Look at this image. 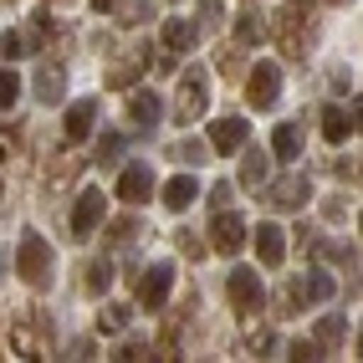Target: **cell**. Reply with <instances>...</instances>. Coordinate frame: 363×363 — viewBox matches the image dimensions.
<instances>
[{
  "mask_svg": "<svg viewBox=\"0 0 363 363\" xmlns=\"http://www.w3.org/2000/svg\"><path fill=\"white\" fill-rule=\"evenodd\" d=\"M174 246H179V251H184L189 261H200V256H205V246H200V240L189 235V230H179V235H174Z\"/></svg>",
  "mask_w": 363,
  "mask_h": 363,
  "instance_id": "cell-35",
  "label": "cell"
},
{
  "mask_svg": "<svg viewBox=\"0 0 363 363\" xmlns=\"http://www.w3.org/2000/svg\"><path fill=\"white\" fill-rule=\"evenodd\" d=\"M272 154H277L281 164H292V159L302 154V138H297V123H281V128L272 133Z\"/></svg>",
  "mask_w": 363,
  "mask_h": 363,
  "instance_id": "cell-18",
  "label": "cell"
},
{
  "mask_svg": "<svg viewBox=\"0 0 363 363\" xmlns=\"http://www.w3.org/2000/svg\"><path fill=\"white\" fill-rule=\"evenodd\" d=\"M57 6H77V0H57Z\"/></svg>",
  "mask_w": 363,
  "mask_h": 363,
  "instance_id": "cell-42",
  "label": "cell"
},
{
  "mask_svg": "<svg viewBox=\"0 0 363 363\" xmlns=\"http://www.w3.org/2000/svg\"><path fill=\"white\" fill-rule=\"evenodd\" d=\"M133 235H138V220H113V230H108V240H113V246H128Z\"/></svg>",
  "mask_w": 363,
  "mask_h": 363,
  "instance_id": "cell-32",
  "label": "cell"
},
{
  "mask_svg": "<svg viewBox=\"0 0 363 363\" xmlns=\"http://www.w3.org/2000/svg\"><path fill=\"white\" fill-rule=\"evenodd\" d=\"M200 16H205V26H215V21H220V0H205Z\"/></svg>",
  "mask_w": 363,
  "mask_h": 363,
  "instance_id": "cell-38",
  "label": "cell"
},
{
  "mask_svg": "<svg viewBox=\"0 0 363 363\" xmlns=\"http://www.w3.org/2000/svg\"><path fill=\"white\" fill-rule=\"evenodd\" d=\"M169 154H174L179 164H205V159H210V143H200V138H179Z\"/></svg>",
  "mask_w": 363,
  "mask_h": 363,
  "instance_id": "cell-26",
  "label": "cell"
},
{
  "mask_svg": "<svg viewBox=\"0 0 363 363\" xmlns=\"http://www.w3.org/2000/svg\"><path fill=\"white\" fill-rule=\"evenodd\" d=\"M225 297H230L235 312H256L261 297H266V286H261V277L251 272V266H235V272L225 277Z\"/></svg>",
  "mask_w": 363,
  "mask_h": 363,
  "instance_id": "cell-5",
  "label": "cell"
},
{
  "mask_svg": "<svg viewBox=\"0 0 363 363\" xmlns=\"http://www.w3.org/2000/svg\"><path fill=\"white\" fill-rule=\"evenodd\" d=\"M266 169H272V159H266V149H246V159H240V184H261L266 179Z\"/></svg>",
  "mask_w": 363,
  "mask_h": 363,
  "instance_id": "cell-20",
  "label": "cell"
},
{
  "mask_svg": "<svg viewBox=\"0 0 363 363\" xmlns=\"http://www.w3.org/2000/svg\"><path fill=\"white\" fill-rule=\"evenodd\" d=\"M92 128H98V103H92V98L72 103V108H67V143H87Z\"/></svg>",
  "mask_w": 363,
  "mask_h": 363,
  "instance_id": "cell-14",
  "label": "cell"
},
{
  "mask_svg": "<svg viewBox=\"0 0 363 363\" xmlns=\"http://www.w3.org/2000/svg\"><path fill=\"white\" fill-rule=\"evenodd\" d=\"M108 286H113V266L108 261H92L87 266V292H108Z\"/></svg>",
  "mask_w": 363,
  "mask_h": 363,
  "instance_id": "cell-28",
  "label": "cell"
},
{
  "mask_svg": "<svg viewBox=\"0 0 363 363\" xmlns=\"http://www.w3.org/2000/svg\"><path fill=\"white\" fill-rule=\"evenodd\" d=\"M16 98H21V77L11 67H0V108H16Z\"/></svg>",
  "mask_w": 363,
  "mask_h": 363,
  "instance_id": "cell-29",
  "label": "cell"
},
{
  "mask_svg": "<svg viewBox=\"0 0 363 363\" xmlns=\"http://www.w3.org/2000/svg\"><path fill=\"white\" fill-rule=\"evenodd\" d=\"M169 286H174V266H149V272H138V281H133V292H138V302H143V312H159L164 302H169Z\"/></svg>",
  "mask_w": 363,
  "mask_h": 363,
  "instance_id": "cell-4",
  "label": "cell"
},
{
  "mask_svg": "<svg viewBox=\"0 0 363 363\" xmlns=\"http://www.w3.org/2000/svg\"><path fill=\"white\" fill-rule=\"evenodd\" d=\"M195 46H200V26H195V21H184V16L164 21V52H174V57H189Z\"/></svg>",
  "mask_w": 363,
  "mask_h": 363,
  "instance_id": "cell-13",
  "label": "cell"
},
{
  "mask_svg": "<svg viewBox=\"0 0 363 363\" xmlns=\"http://www.w3.org/2000/svg\"><path fill=\"white\" fill-rule=\"evenodd\" d=\"M307 195H312V184L297 179V174H286V179H277L272 189H261V200L277 205V210H297V205H307Z\"/></svg>",
  "mask_w": 363,
  "mask_h": 363,
  "instance_id": "cell-11",
  "label": "cell"
},
{
  "mask_svg": "<svg viewBox=\"0 0 363 363\" xmlns=\"http://www.w3.org/2000/svg\"><path fill=\"white\" fill-rule=\"evenodd\" d=\"M348 128H353V118H348L343 108H328V113H323V138H328V143H343Z\"/></svg>",
  "mask_w": 363,
  "mask_h": 363,
  "instance_id": "cell-23",
  "label": "cell"
},
{
  "mask_svg": "<svg viewBox=\"0 0 363 363\" xmlns=\"http://www.w3.org/2000/svg\"><path fill=\"white\" fill-rule=\"evenodd\" d=\"M210 246L220 251V256H235L240 246H246V220L225 205V210H215V220H210Z\"/></svg>",
  "mask_w": 363,
  "mask_h": 363,
  "instance_id": "cell-6",
  "label": "cell"
},
{
  "mask_svg": "<svg viewBox=\"0 0 363 363\" xmlns=\"http://www.w3.org/2000/svg\"><path fill=\"white\" fill-rule=\"evenodd\" d=\"M333 6H343V0H333Z\"/></svg>",
  "mask_w": 363,
  "mask_h": 363,
  "instance_id": "cell-45",
  "label": "cell"
},
{
  "mask_svg": "<svg viewBox=\"0 0 363 363\" xmlns=\"http://www.w3.org/2000/svg\"><path fill=\"white\" fill-rule=\"evenodd\" d=\"M333 292H337V281H333L328 272H302V277L292 281V297H297V302H328Z\"/></svg>",
  "mask_w": 363,
  "mask_h": 363,
  "instance_id": "cell-15",
  "label": "cell"
},
{
  "mask_svg": "<svg viewBox=\"0 0 363 363\" xmlns=\"http://www.w3.org/2000/svg\"><path fill=\"white\" fill-rule=\"evenodd\" d=\"M16 154H21V128L6 123V128H0V159H16Z\"/></svg>",
  "mask_w": 363,
  "mask_h": 363,
  "instance_id": "cell-31",
  "label": "cell"
},
{
  "mask_svg": "<svg viewBox=\"0 0 363 363\" xmlns=\"http://www.w3.org/2000/svg\"><path fill=\"white\" fill-rule=\"evenodd\" d=\"M251 240H256V256H261L266 266H281V261H286V230H281L277 220H261Z\"/></svg>",
  "mask_w": 363,
  "mask_h": 363,
  "instance_id": "cell-12",
  "label": "cell"
},
{
  "mask_svg": "<svg viewBox=\"0 0 363 363\" xmlns=\"http://www.w3.org/2000/svg\"><path fill=\"white\" fill-rule=\"evenodd\" d=\"M128 318H133V307H123V302H108V307L98 312V333H123V328H128Z\"/></svg>",
  "mask_w": 363,
  "mask_h": 363,
  "instance_id": "cell-24",
  "label": "cell"
},
{
  "mask_svg": "<svg viewBox=\"0 0 363 363\" xmlns=\"http://www.w3.org/2000/svg\"><path fill=\"white\" fill-rule=\"evenodd\" d=\"M16 266H21V281L26 286H52V246H46V235H36V230H21V240H16Z\"/></svg>",
  "mask_w": 363,
  "mask_h": 363,
  "instance_id": "cell-1",
  "label": "cell"
},
{
  "mask_svg": "<svg viewBox=\"0 0 363 363\" xmlns=\"http://www.w3.org/2000/svg\"><path fill=\"white\" fill-rule=\"evenodd\" d=\"M62 87H67V72H57V67H41V72H36V98H41V103H57Z\"/></svg>",
  "mask_w": 363,
  "mask_h": 363,
  "instance_id": "cell-21",
  "label": "cell"
},
{
  "mask_svg": "<svg viewBox=\"0 0 363 363\" xmlns=\"http://www.w3.org/2000/svg\"><path fill=\"white\" fill-rule=\"evenodd\" d=\"M118 154H123V138H118V133H103V143H98V159H103V164H113Z\"/></svg>",
  "mask_w": 363,
  "mask_h": 363,
  "instance_id": "cell-33",
  "label": "cell"
},
{
  "mask_svg": "<svg viewBox=\"0 0 363 363\" xmlns=\"http://www.w3.org/2000/svg\"><path fill=\"white\" fill-rule=\"evenodd\" d=\"M215 67H220L225 77H235V72H240V57H235V52H225V46H220V57H215Z\"/></svg>",
  "mask_w": 363,
  "mask_h": 363,
  "instance_id": "cell-36",
  "label": "cell"
},
{
  "mask_svg": "<svg viewBox=\"0 0 363 363\" xmlns=\"http://www.w3.org/2000/svg\"><path fill=\"white\" fill-rule=\"evenodd\" d=\"M143 353H149V348H143V343H123V348H118L113 358H143Z\"/></svg>",
  "mask_w": 363,
  "mask_h": 363,
  "instance_id": "cell-39",
  "label": "cell"
},
{
  "mask_svg": "<svg viewBox=\"0 0 363 363\" xmlns=\"http://www.w3.org/2000/svg\"><path fill=\"white\" fill-rule=\"evenodd\" d=\"M358 353H363V333H358Z\"/></svg>",
  "mask_w": 363,
  "mask_h": 363,
  "instance_id": "cell-43",
  "label": "cell"
},
{
  "mask_svg": "<svg viewBox=\"0 0 363 363\" xmlns=\"http://www.w3.org/2000/svg\"><path fill=\"white\" fill-rule=\"evenodd\" d=\"M246 138H251L246 118H215L205 143H210V154H235V149H246Z\"/></svg>",
  "mask_w": 363,
  "mask_h": 363,
  "instance_id": "cell-9",
  "label": "cell"
},
{
  "mask_svg": "<svg viewBox=\"0 0 363 363\" xmlns=\"http://www.w3.org/2000/svg\"><path fill=\"white\" fill-rule=\"evenodd\" d=\"M0 52H6V57H26V52H31V41L21 36V31H6V36H0Z\"/></svg>",
  "mask_w": 363,
  "mask_h": 363,
  "instance_id": "cell-30",
  "label": "cell"
},
{
  "mask_svg": "<svg viewBox=\"0 0 363 363\" xmlns=\"http://www.w3.org/2000/svg\"><path fill=\"white\" fill-rule=\"evenodd\" d=\"M143 67H149V52H133V57H123V62H118V67L108 72V87H128Z\"/></svg>",
  "mask_w": 363,
  "mask_h": 363,
  "instance_id": "cell-19",
  "label": "cell"
},
{
  "mask_svg": "<svg viewBox=\"0 0 363 363\" xmlns=\"http://www.w3.org/2000/svg\"><path fill=\"white\" fill-rule=\"evenodd\" d=\"M277 98H281V67L256 62L251 77H246V103H251V108H272Z\"/></svg>",
  "mask_w": 363,
  "mask_h": 363,
  "instance_id": "cell-7",
  "label": "cell"
},
{
  "mask_svg": "<svg viewBox=\"0 0 363 363\" xmlns=\"http://www.w3.org/2000/svg\"><path fill=\"white\" fill-rule=\"evenodd\" d=\"M358 230H363V215H358Z\"/></svg>",
  "mask_w": 363,
  "mask_h": 363,
  "instance_id": "cell-44",
  "label": "cell"
},
{
  "mask_svg": "<svg viewBox=\"0 0 363 363\" xmlns=\"http://www.w3.org/2000/svg\"><path fill=\"white\" fill-rule=\"evenodd\" d=\"M159 200H164L169 210H189V205L200 200V179H195V174H174V179L159 189Z\"/></svg>",
  "mask_w": 363,
  "mask_h": 363,
  "instance_id": "cell-16",
  "label": "cell"
},
{
  "mask_svg": "<svg viewBox=\"0 0 363 363\" xmlns=\"http://www.w3.org/2000/svg\"><path fill=\"white\" fill-rule=\"evenodd\" d=\"M261 41V16H256V6H246L235 16V46H256Z\"/></svg>",
  "mask_w": 363,
  "mask_h": 363,
  "instance_id": "cell-22",
  "label": "cell"
},
{
  "mask_svg": "<svg viewBox=\"0 0 363 363\" xmlns=\"http://www.w3.org/2000/svg\"><path fill=\"white\" fill-rule=\"evenodd\" d=\"M343 337H348V323L337 318V312H328V318L318 323V343H323V348H337Z\"/></svg>",
  "mask_w": 363,
  "mask_h": 363,
  "instance_id": "cell-25",
  "label": "cell"
},
{
  "mask_svg": "<svg viewBox=\"0 0 363 363\" xmlns=\"http://www.w3.org/2000/svg\"><path fill=\"white\" fill-rule=\"evenodd\" d=\"M230 200H235V189H230L225 179H220V184H210V210H225Z\"/></svg>",
  "mask_w": 363,
  "mask_h": 363,
  "instance_id": "cell-34",
  "label": "cell"
},
{
  "mask_svg": "<svg viewBox=\"0 0 363 363\" xmlns=\"http://www.w3.org/2000/svg\"><path fill=\"white\" fill-rule=\"evenodd\" d=\"M210 108V77H205V67H184V77H179V92H174V123H195V118H205Z\"/></svg>",
  "mask_w": 363,
  "mask_h": 363,
  "instance_id": "cell-2",
  "label": "cell"
},
{
  "mask_svg": "<svg viewBox=\"0 0 363 363\" xmlns=\"http://www.w3.org/2000/svg\"><path fill=\"white\" fill-rule=\"evenodd\" d=\"M154 169L149 164H123V174H118V200L123 205H143V200H154Z\"/></svg>",
  "mask_w": 363,
  "mask_h": 363,
  "instance_id": "cell-8",
  "label": "cell"
},
{
  "mask_svg": "<svg viewBox=\"0 0 363 363\" xmlns=\"http://www.w3.org/2000/svg\"><path fill=\"white\" fill-rule=\"evenodd\" d=\"M272 343H277L272 328H251V333H246V353H251V358H266V353H272Z\"/></svg>",
  "mask_w": 363,
  "mask_h": 363,
  "instance_id": "cell-27",
  "label": "cell"
},
{
  "mask_svg": "<svg viewBox=\"0 0 363 363\" xmlns=\"http://www.w3.org/2000/svg\"><path fill=\"white\" fill-rule=\"evenodd\" d=\"M159 98H154V92H128V123L133 128H143V133H149V128H159Z\"/></svg>",
  "mask_w": 363,
  "mask_h": 363,
  "instance_id": "cell-17",
  "label": "cell"
},
{
  "mask_svg": "<svg viewBox=\"0 0 363 363\" xmlns=\"http://www.w3.org/2000/svg\"><path fill=\"white\" fill-rule=\"evenodd\" d=\"M272 36H277V46L286 57H307V36H302V11H277V21H272Z\"/></svg>",
  "mask_w": 363,
  "mask_h": 363,
  "instance_id": "cell-10",
  "label": "cell"
},
{
  "mask_svg": "<svg viewBox=\"0 0 363 363\" xmlns=\"http://www.w3.org/2000/svg\"><path fill=\"white\" fill-rule=\"evenodd\" d=\"M113 6H118V0H92V11H98V16H103V11H113Z\"/></svg>",
  "mask_w": 363,
  "mask_h": 363,
  "instance_id": "cell-41",
  "label": "cell"
},
{
  "mask_svg": "<svg viewBox=\"0 0 363 363\" xmlns=\"http://www.w3.org/2000/svg\"><path fill=\"white\" fill-rule=\"evenodd\" d=\"M103 215H108V195L103 189H82L77 205H72V240H87L103 225Z\"/></svg>",
  "mask_w": 363,
  "mask_h": 363,
  "instance_id": "cell-3",
  "label": "cell"
},
{
  "mask_svg": "<svg viewBox=\"0 0 363 363\" xmlns=\"http://www.w3.org/2000/svg\"><path fill=\"white\" fill-rule=\"evenodd\" d=\"M353 128H363V98L353 103Z\"/></svg>",
  "mask_w": 363,
  "mask_h": 363,
  "instance_id": "cell-40",
  "label": "cell"
},
{
  "mask_svg": "<svg viewBox=\"0 0 363 363\" xmlns=\"http://www.w3.org/2000/svg\"><path fill=\"white\" fill-rule=\"evenodd\" d=\"M292 358H323V343H292Z\"/></svg>",
  "mask_w": 363,
  "mask_h": 363,
  "instance_id": "cell-37",
  "label": "cell"
}]
</instances>
